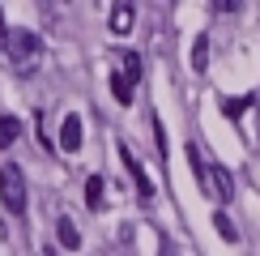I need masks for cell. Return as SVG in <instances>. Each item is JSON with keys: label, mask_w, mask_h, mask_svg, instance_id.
Wrapping results in <instances>:
<instances>
[{"label": "cell", "mask_w": 260, "mask_h": 256, "mask_svg": "<svg viewBox=\"0 0 260 256\" xmlns=\"http://www.w3.org/2000/svg\"><path fill=\"white\" fill-rule=\"evenodd\" d=\"M0 43H5V56H9V64H13L17 73H30L43 60V39L35 30H26V26H9V35Z\"/></svg>", "instance_id": "obj_1"}, {"label": "cell", "mask_w": 260, "mask_h": 256, "mask_svg": "<svg viewBox=\"0 0 260 256\" xmlns=\"http://www.w3.org/2000/svg\"><path fill=\"white\" fill-rule=\"evenodd\" d=\"M0 201H5V209L9 213H26L30 205V192H26V175H21V167L17 163H5L0 167Z\"/></svg>", "instance_id": "obj_2"}, {"label": "cell", "mask_w": 260, "mask_h": 256, "mask_svg": "<svg viewBox=\"0 0 260 256\" xmlns=\"http://www.w3.org/2000/svg\"><path fill=\"white\" fill-rule=\"evenodd\" d=\"M201 188L209 192L218 205H231V201H235V175H231L222 163H209V175H205V184H201Z\"/></svg>", "instance_id": "obj_3"}, {"label": "cell", "mask_w": 260, "mask_h": 256, "mask_svg": "<svg viewBox=\"0 0 260 256\" xmlns=\"http://www.w3.org/2000/svg\"><path fill=\"white\" fill-rule=\"evenodd\" d=\"M120 158H124V167H128V175H133V184H137V197L141 201H154V184H149V175H145V167L133 158V149L120 145Z\"/></svg>", "instance_id": "obj_4"}, {"label": "cell", "mask_w": 260, "mask_h": 256, "mask_svg": "<svg viewBox=\"0 0 260 256\" xmlns=\"http://www.w3.org/2000/svg\"><path fill=\"white\" fill-rule=\"evenodd\" d=\"M81 115H64V124H60V149L64 154H77L81 149Z\"/></svg>", "instance_id": "obj_5"}, {"label": "cell", "mask_w": 260, "mask_h": 256, "mask_svg": "<svg viewBox=\"0 0 260 256\" xmlns=\"http://www.w3.org/2000/svg\"><path fill=\"white\" fill-rule=\"evenodd\" d=\"M133 30V5L128 0H115V9H111V35H128Z\"/></svg>", "instance_id": "obj_6"}, {"label": "cell", "mask_w": 260, "mask_h": 256, "mask_svg": "<svg viewBox=\"0 0 260 256\" xmlns=\"http://www.w3.org/2000/svg\"><path fill=\"white\" fill-rule=\"evenodd\" d=\"M56 239H60L69 252H77V248H81V231L73 227V218H60V222H56Z\"/></svg>", "instance_id": "obj_7"}, {"label": "cell", "mask_w": 260, "mask_h": 256, "mask_svg": "<svg viewBox=\"0 0 260 256\" xmlns=\"http://www.w3.org/2000/svg\"><path fill=\"white\" fill-rule=\"evenodd\" d=\"M111 94H115V103H120V107L133 103V81L124 77V69H115V73H111Z\"/></svg>", "instance_id": "obj_8"}, {"label": "cell", "mask_w": 260, "mask_h": 256, "mask_svg": "<svg viewBox=\"0 0 260 256\" xmlns=\"http://www.w3.org/2000/svg\"><path fill=\"white\" fill-rule=\"evenodd\" d=\"M21 137V120H13V115H0V149H9Z\"/></svg>", "instance_id": "obj_9"}, {"label": "cell", "mask_w": 260, "mask_h": 256, "mask_svg": "<svg viewBox=\"0 0 260 256\" xmlns=\"http://www.w3.org/2000/svg\"><path fill=\"white\" fill-rule=\"evenodd\" d=\"M103 175H90V179H85V205H90V209H103Z\"/></svg>", "instance_id": "obj_10"}, {"label": "cell", "mask_w": 260, "mask_h": 256, "mask_svg": "<svg viewBox=\"0 0 260 256\" xmlns=\"http://www.w3.org/2000/svg\"><path fill=\"white\" fill-rule=\"evenodd\" d=\"M205 64H209V35H197V43H192V69L205 73Z\"/></svg>", "instance_id": "obj_11"}, {"label": "cell", "mask_w": 260, "mask_h": 256, "mask_svg": "<svg viewBox=\"0 0 260 256\" xmlns=\"http://www.w3.org/2000/svg\"><path fill=\"white\" fill-rule=\"evenodd\" d=\"M213 227H218V235H222V239L226 243H235V239H239V231H235V222H231V213H213Z\"/></svg>", "instance_id": "obj_12"}, {"label": "cell", "mask_w": 260, "mask_h": 256, "mask_svg": "<svg viewBox=\"0 0 260 256\" xmlns=\"http://www.w3.org/2000/svg\"><path fill=\"white\" fill-rule=\"evenodd\" d=\"M256 99H252V94H243V99H222V111L226 115H231V120H239V115L247 111V107H252Z\"/></svg>", "instance_id": "obj_13"}, {"label": "cell", "mask_w": 260, "mask_h": 256, "mask_svg": "<svg viewBox=\"0 0 260 256\" xmlns=\"http://www.w3.org/2000/svg\"><path fill=\"white\" fill-rule=\"evenodd\" d=\"M124 77L133 85L141 81V56H137V51H124Z\"/></svg>", "instance_id": "obj_14"}, {"label": "cell", "mask_w": 260, "mask_h": 256, "mask_svg": "<svg viewBox=\"0 0 260 256\" xmlns=\"http://www.w3.org/2000/svg\"><path fill=\"white\" fill-rule=\"evenodd\" d=\"M209 9H213V13H239V9H243V0H209Z\"/></svg>", "instance_id": "obj_15"}, {"label": "cell", "mask_w": 260, "mask_h": 256, "mask_svg": "<svg viewBox=\"0 0 260 256\" xmlns=\"http://www.w3.org/2000/svg\"><path fill=\"white\" fill-rule=\"evenodd\" d=\"M9 35V21H5V9H0V39Z\"/></svg>", "instance_id": "obj_16"}, {"label": "cell", "mask_w": 260, "mask_h": 256, "mask_svg": "<svg viewBox=\"0 0 260 256\" xmlns=\"http://www.w3.org/2000/svg\"><path fill=\"white\" fill-rule=\"evenodd\" d=\"M256 107H260V94H256Z\"/></svg>", "instance_id": "obj_17"}, {"label": "cell", "mask_w": 260, "mask_h": 256, "mask_svg": "<svg viewBox=\"0 0 260 256\" xmlns=\"http://www.w3.org/2000/svg\"><path fill=\"white\" fill-rule=\"evenodd\" d=\"M43 256H51V252H43Z\"/></svg>", "instance_id": "obj_18"}]
</instances>
